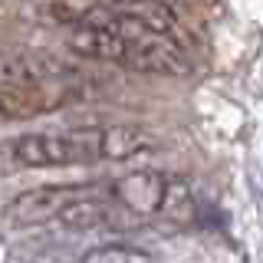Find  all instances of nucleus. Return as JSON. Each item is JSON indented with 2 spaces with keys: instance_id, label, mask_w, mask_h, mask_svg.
Returning a JSON list of instances; mask_svg holds the SVG:
<instances>
[{
  "instance_id": "nucleus-7",
  "label": "nucleus",
  "mask_w": 263,
  "mask_h": 263,
  "mask_svg": "<svg viewBox=\"0 0 263 263\" xmlns=\"http://www.w3.org/2000/svg\"><path fill=\"white\" fill-rule=\"evenodd\" d=\"M46 89H20V86H0V122H16V119H33L49 109L53 99L46 96Z\"/></svg>"
},
{
  "instance_id": "nucleus-4",
  "label": "nucleus",
  "mask_w": 263,
  "mask_h": 263,
  "mask_svg": "<svg viewBox=\"0 0 263 263\" xmlns=\"http://www.w3.org/2000/svg\"><path fill=\"white\" fill-rule=\"evenodd\" d=\"M86 194L82 184H43V187H30V191L16 194L10 204H7V220L16 227H36L46 224V220H56L66 204L72 197Z\"/></svg>"
},
{
  "instance_id": "nucleus-5",
  "label": "nucleus",
  "mask_w": 263,
  "mask_h": 263,
  "mask_svg": "<svg viewBox=\"0 0 263 263\" xmlns=\"http://www.w3.org/2000/svg\"><path fill=\"white\" fill-rule=\"evenodd\" d=\"M164 187H168V178L161 171H152V168H138V171H128V175L115 178L109 194L119 208H125L128 214H138V217H155L161 211V201H164Z\"/></svg>"
},
{
  "instance_id": "nucleus-3",
  "label": "nucleus",
  "mask_w": 263,
  "mask_h": 263,
  "mask_svg": "<svg viewBox=\"0 0 263 263\" xmlns=\"http://www.w3.org/2000/svg\"><path fill=\"white\" fill-rule=\"evenodd\" d=\"M79 76L72 63L46 49L30 46H7L0 49V86H20V89H43V86H69Z\"/></svg>"
},
{
  "instance_id": "nucleus-8",
  "label": "nucleus",
  "mask_w": 263,
  "mask_h": 263,
  "mask_svg": "<svg viewBox=\"0 0 263 263\" xmlns=\"http://www.w3.org/2000/svg\"><path fill=\"white\" fill-rule=\"evenodd\" d=\"M109 220H112V204H105L102 197H92V194L72 197L56 214V224H63L66 230H92V227L109 224Z\"/></svg>"
},
{
  "instance_id": "nucleus-9",
  "label": "nucleus",
  "mask_w": 263,
  "mask_h": 263,
  "mask_svg": "<svg viewBox=\"0 0 263 263\" xmlns=\"http://www.w3.org/2000/svg\"><path fill=\"white\" fill-rule=\"evenodd\" d=\"M79 263H155V257L142 247H128V243H99L92 250L82 253Z\"/></svg>"
},
{
  "instance_id": "nucleus-1",
  "label": "nucleus",
  "mask_w": 263,
  "mask_h": 263,
  "mask_svg": "<svg viewBox=\"0 0 263 263\" xmlns=\"http://www.w3.org/2000/svg\"><path fill=\"white\" fill-rule=\"evenodd\" d=\"M66 43L82 60L115 63V66H125V69H135V72H152V76H187L191 72L187 53L178 46V40L161 36V33L115 36V33L79 23Z\"/></svg>"
},
{
  "instance_id": "nucleus-2",
  "label": "nucleus",
  "mask_w": 263,
  "mask_h": 263,
  "mask_svg": "<svg viewBox=\"0 0 263 263\" xmlns=\"http://www.w3.org/2000/svg\"><path fill=\"white\" fill-rule=\"evenodd\" d=\"M7 168H72L99 161V125L72 132H30L0 145Z\"/></svg>"
},
{
  "instance_id": "nucleus-6",
  "label": "nucleus",
  "mask_w": 263,
  "mask_h": 263,
  "mask_svg": "<svg viewBox=\"0 0 263 263\" xmlns=\"http://www.w3.org/2000/svg\"><path fill=\"white\" fill-rule=\"evenodd\" d=\"M155 148V138L135 125H99V161H128Z\"/></svg>"
}]
</instances>
